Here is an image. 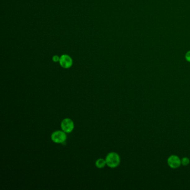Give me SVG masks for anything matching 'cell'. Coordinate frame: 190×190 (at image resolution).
Instances as JSON below:
<instances>
[{
    "label": "cell",
    "instance_id": "6da1fadb",
    "mask_svg": "<svg viewBox=\"0 0 190 190\" xmlns=\"http://www.w3.org/2000/svg\"><path fill=\"white\" fill-rule=\"evenodd\" d=\"M106 161L107 166L113 169L120 165V158L117 153L111 152L106 156Z\"/></svg>",
    "mask_w": 190,
    "mask_h": 190
},
{
    "label": "cell",
    "instance_id": "7a4b0ae2",
    "mask_svg": "<svg viewBox=\"0 0 190 190\" xmlns=\"http://www.w3.org/2000/svg\"><path fill=\"white\" fill-rule=\"evenodd\" d=\"M52 141L56 143H63L66 140L67 137L65 132L62 130L55 131L51 136Z\"/></svg>",
    "mask_w": 190,
    "mask_h": 190
},
{
    "label": "cell",
    "instance_id": "3957f363",
    "mask_svg": "<svg viewBox=\"0 0 190 190\" xmlns=\"http://www.w3.org/2000/svg\"><path fill=\"white\" fill-rule=\"evenodd\" d=\"M61 128L65 133H70L74 128V123L70 118H65L61 123Z\"/></svg>",
    "mask_w": 190,
    "mask_h": 190
},
{
    "label": "cell",
    "instance_id": "277c9868",
    "mask_svg": "<svg viewBox=\"0 0 190 190\" xmlns=\"http://www.w3.org/2000/svg\"><path fill=\"white\" fill-rule=\"evenodd\" d=\"M60 65L62 68L69 69L73 65V59L68 55H63L60 57L59 60Z\"/></svg>",
    "mask_w": 190,
    "mask_h": 190
},
{
    "label": "cell",
    "instance_id": "5b68a950",
    "mask_svg": "<svg viewBox=\"0 0 190 190\" xmlns=\"http://www.w3.org/2000/svg\"><path fill=\"white\" fill-rule=\"evenodd\" d=\"M167 163L171 169H176L181 166V161L178 156L176 155H172L168 158Z\"/></svg>",
    "mask_w": 190,
    "mask_h": 190
},
{
    "label": "cell",
    "instance_id": "8992f818",
    "mask_svg": "<svg viewBox=\"0 0 190 190\" xmlns=\"http://www.w3.org/2000/svg\"><path fill=\"white\" fill-rule=\"evenodd\" d=\"M106 165V160L103 158H99L95 162V166L98 169H103Z\"/></svg>",
    "mask_w": 190,
    "mask_h": 190
},
{
    "label": "cell",
    "instance_id": "52a82bcc",
    "mask_svg": "<svg viewBox=\"0 0 190 190\" xmlns=\"http://www.w3.org/2000/svg\"><path fill=\"white\" fill-rule=\"evenodd\" d=\"M190 163V160L188 157L183 158L181 160V164L183 166H187Z\"/></svg>",
    "mask_w": 190,
    "mask_h": 190
},
{
    "label": "cell",
    "instance_id": "ba28073f",
    "mask_svg": "<svg viewBox=\"0 0 190 190\" xmlns=\"http://www.w3.org/2000/svg\"><path fill=\"white\" fill-rule=\"evenodd\" d=\"M60 57H58L57 55H54L53 57H52V60L53 61H54L55 63L59 61L60 60Z\"/></svg>",
    "mask_w": 190,
    "mask_h": 190
},
{
    "label": "cell",
    "instance_id": "9c48e42d",
    "mask_svg": "<svg viewBox=\"0 0 190 190\" xmlns=\"http://www.w3.org/2000/svg\"><path fill=\"white\" fill-rule=\"evenodd\" d=\"M185 58H186V60H187L188 61L190 62V51L186 53V56H185Z\"/></svg>",
    "mask_w": 190,
    "mask_h": 190
}]
</instances>
